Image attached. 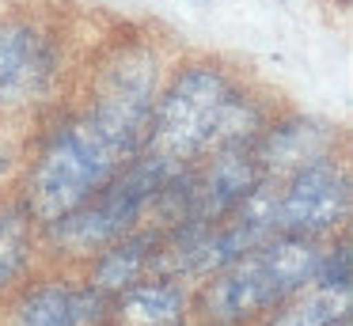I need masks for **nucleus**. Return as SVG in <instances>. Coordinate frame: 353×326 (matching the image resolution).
I'll return each instance as SVG.
<instances>
[{
	"instance_id": "nucleus-2",
	"label": "nucleus",
	"mask_w": 353,
	"mask_h": 326,
	"mask_svg": "<svg viewBox=\"0 0 353 326\" xmlns=\"http://www.w3.org/2000/svg\"><path fill=\"white\" fill-rule=\"evenodd\" d=\"M259 141V110L232 80L213 65H190L156 99L145 136V156L186 171V163L205 152Z\"/></svg>"
},
{
	"instance_id": "nucleus-3",
	"label": "nucleus",
	"mask_w": 353,
	"mask_h": 326,
	"mask_svg": "<svg viewBox=\"0 0 353 326\" xmlns=\"http://www.w3.org/2000/svg\"><path fill=\"white\" fill-rule=\"evenodd\" d=\"M323 250L315 239L277 235L262 243L259 250L228 262L216 269V277L201 288V318L209 326H239L266 315L270 307L296 296L307 281H315Z\"/></svg>"
},
{
	"instance_id": "nucleus-5",
	"label": "nucleus",
	"mask_w": 353,
	"mask_h": 326,
	"mask_svg": "<svg viewBox=\"0 0 353 326\" xmlns=\"http://www.w3.org/2000/svg\"><path fill=\"white\" fill-rule=\"evenodd\" d=\"M350 216V179L334 159H315L304 171L289 179V186L277 190V235H315L338 227Z\"/></svg>"
},
{
	"instance_id": "nucleus-11",
	"label": "nucleus",
	"mask_w": 353,
	"mask_h": 326,
	"mask_svg": "<svg viewBox=\"0 0 353 326\" xmlns=\"http://www.w3.org/2000/svg\"><path fill=\"white\" fill-rule=\"evenodd\" d=\"M160 232H141V235H122L118 243H110L95 262V292H122L130 285H141L148 277V262Z\"/></svg>"
},
{
	"instance_id": "nucleus-7",
	"label": "nucleus",
	"mask_w": 353,
	"mask_h": 326,
	"mask_svg": "<svg viewBox=\"0 0 353 326\" xmlns=\"http://www.w3.org/2000/svg\"><path fill=\"white\" fill-rule=\"evenodd\" d=\"M54 72L50 45L39 30L23 23L0 27V103L16 106L27 99H39Z\"/></svg>"
},
{
	"instance_id": "nucleus-14",
	"label": "nucleus",
	"mask_w": 353,
	"mask_h": 326,
	"mask_svg": "<svg viewBox=\"0 0 353 326\" xmlns=\"http://www.w3.org/2000/svg\"><path fill=\"white\" fill-rule=\"evenodd\" d=\"M319 288H338V292H350V247L338 243L334 254L319 258V269H315Z\"/></svg>"
},
{
	"instance_id": "nucleus-13",
	"label": "nucleus",
	"mask_w": 353,
	"mask_h": 326,
	"mask_svg": "<svg viewBox=\"0 0 353 326\" xmlns=\"http://www.w3.org/2000/svg\"><path fill=\"white\" fill-rule=\"evenodd\" d=\"M342 318H350V292L319 288V292L304 296L296 307H289L274 326H334Z\"/></svg>"
},
{
	"instance_id": "nucleus-9",
	"label": "nucleus",
	"mask_w": 353,
	"mask_h": 326,
	"mask_svg": "<svg viewBox=\"0 0 353 326\" xmlns=\"http://www.w3.org/2000/svg\"><path fill=\"white\" fill-rule=\"evenodd\" d=\"M186 292L175 281H141L114 296L103 315L110 326H186Z\"/></svg>"
},
{
	"instance_id": "nucleus-15",
	"label": "nucleus",
	"mask_w": 353,
	"mask_h": 326,
	"mask_svg": "<svg viewBox=\"0 0 353 326\" xmlns=\"http://www.w3.org/2000/svg\"><path fill=\"white\" fill-rule=\"evenodd\" d=\"M8 167H12V156H8V152H0V179L8 174Z\"/></svg>"
},
{
	"instance_id": "nucleus-16",
	"label": "nucleus",
	"mask_w": 353,
	"mask_h": 326,
	"mask_svg": "<svg viewBox=\"0 0 353 326\" xmlns=\"http://www.w3.org/2000/svg\"><path fill=\"white\" fill-rule=\"evenodd\" d=\"M334 326H350V318H342V323H334Z\"/></svg>"
},
{
	"instance_id": "nucleus-12",
	"label": "nucleus",
	"mask_w": 353,
	"mask_h": 326,
	"mask_svg": "<svg viewBox=\"0 0 353 326\" xmlns=\"http://www.w3.org/2000/svg\"><path fill=\"white\" fill-rule=\"evenodd\" d=\"M27 258H31V224H27V212L4 209L0 212V292L23 273Z\"/></svg>"
},
{
	"instance_id": "nucleus-6",
	"label": "nucleus",
	"mask_w": 353,
	"mask_h": 326,
	"mask_svg": "<svg viewBox=\"0 0 353 326\" xmlns=\"http://www.w3.org/2000/svg\"><path fill=\"white\" fill-rule=\"evenodd\" d=\"M262 182L266 179H262V167L254 159V144H232V148L213 152L205 171L190 174V209H186V220L213 224V220L228 216L232 209H239Z\"/></svg>"
},
{
	"instance_id": "nucleus-1",
	"label": "nucleus",
	"mask_w": 353,
	"mask_h": 326,
	"mask_svg": "<svg viewBox=\"0 0 353 326\" xmlns=\"http://www.w3.org/2000/svg\"><path fill=\"white\" fill-rule=\"evenodd\" d=\"M156 106V57L125 50L103 72L95 106L65 121L46 141L27 182L31 216L61 220L141 156Z\"/></svg>"
},
{
	"instance_id": "nucleus-8",
	"label": "nucleus",
	"mask_w": 353,
	"mask_h": 326,
	"mask_svg": "<svg viewBox=\"0 0 353 326\" xmlns=\"http://www.w3.org/2000/svg\"><path fill=\"white\" fill-rule=\"evenodd\" d=\"M327 144H330V133L327 125H319V121H285V125L270 129L262 141H254V159H259L262 167V179H270V174H296L304 171L307 163H315V159H327Z\"/></svg>"
},
{
	"instance_id": "nucleus-4",
	"label": "nucleus",
	"mask_w": 353,
	"mask_h": 326,
	"mask_svg": "<svg viewBox=\"0 0 353 326\" xmlns=\"http://www.w3.org/2000/svg\"><path fill=\"white\" fill-rule=\"evenodd\" d=\"M175 174L168 163L145 156L141 152L122 174L107 182L99 194H92L84 205H77L72 212H65L61 220L50 224V235L61 250L69 254H103L110 243H118L125 232L133 227V220H141V212L156 201L163 186Z\"/></svg>"
},
{
	"instance_id": "nucleus-10",
	"label": "nucleus",
	"mask_w": 353,
	"mask_h": 326,
	"mask_svg": "<svg viewBox=\"0 0 353 326\" xmlns=\"http://www.w3.org/2000/svg\"><path fill=\"white\" fill-rule=\"evenodd\" d=\"M103 311L107 307H103L95 288L72 292L61 285H46L19 303V326H84L99 323Z\"/></svg>"
}]
</instances>
